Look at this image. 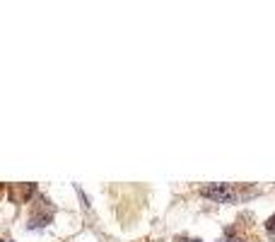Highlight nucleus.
I'll return each instance as SVG.
<instances>
[{
	"label": "nucleus",
	"instance_id": "7ed1b4c3",
	"mask_svg": "<svg viewBox=\"0 0 275 242\" xmlns=\"http://www.w3.org/2000/svg\"><path fill=\"white\" fill-rule=\"evenodd\" d=\"M222 242H241V240L234 235V232H232V230H227V232H225V240H222Z\"/></svg>",
	"mask_w": 275,
	"mask_h": 242
},
{
	"label": "nucleus",
	"instance_id": "f03ea898",
	"mask_svg": "<svg viewBox=\"0 0 275 242\" xmlns=\"http://www.w3.org/2000/svg\"><path fill=\"white\" fill-rule=\"evenodd\" d=\"M265 230H268L270 235H275V213L268 218V220H265Z\"/></svg>",
	"mask_w": 275,
	"mask_h": 242
},
{
	"label": "nucleus",
	"instance_id": "20e7f679",
	"mask_svg": "<svg viewBox=\"0 0 275 242\" xmlns=\"http://www.w3.org/2000/svg\"><path fill=\"white\" fill-rule=\"evenodd\" d=\"M193 242H201V240H193Z\"/></svg>",
	"mask_w": 275,
	"mask_h": 242
},
{
	"label": "nucleus",
	"instance_id": "f257e3e1",
	"mask_svg": "<svg viewBox=\"0 0 275 242\" xmlns=\"http://www.w3.org/2000/svg\"><path fill=\"white\" fill-rule=\"evenodd\" d=\"M205 199H213L217 204H232L237 201V189L232 184H210V187H203L201 189Z\"/></svg>",
	"mask_w": 275,
	"mask_h": 242
},
{
	"label": "nucleus",
	"instance_id": "39448f33",
	"mask_svg": "<svg viewBox=\"0 0 275 242\" xmlns=\"http://www.w3.org/2000/svg\"><path fill=\"white\" fill-rule=\"evenodd\" d=\"M5 242H10V240H5Z\"/></svg>",
	"mask_w": 275,
	"mask_h": 242
}]
</instances>
